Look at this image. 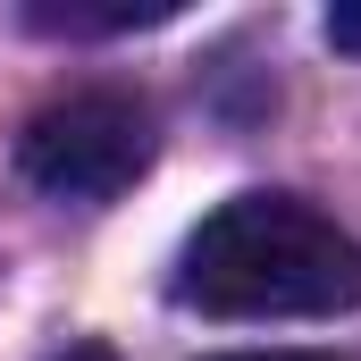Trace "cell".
<instances>
[{"label":"cell","mask_w":361,"mask_h":361,"mask_svg":"<svg viewBox=\"0 0 361 361\" xmlns=\"http://www.w3.org/2000/svg\"><path fill=\"white\" fill-rule=\"evenodd\" d=\"M51 361H118L109 345H68V353H51Z\"/></svg>","instance_id":"obj_6"},{"label":"cell","mask_w":361,"mask_h":361,"mask_svg":"<svg viewBox=\"0 0 361 361\" xmlns=\"http://www.w3.org/2000/svg\"><path fill=\"white\" fill-rule=\"evenodd\" d=\"M160 135H152V109L118 85H85V92H59L25 118L17 135V169L59 193V202H109L152 169Z\"/></svg>","instance_id":"obj_2"},{"label":"cell","mask_w":361,"mask_h":361,"mask_svg":"<svg viewBox=\"0 0 361 361\" xmlns=\"http://www.w3.org/2000/svg\"><path fill=\"white\" fill-rule=\"evenodd\" d=\"M177 302L202 319H336L361 302V244L302 193H235L185 235Z\"/></svg>","instance_id":"obj_1"},{"label":"cell","mask_w":361,"mask_h":361,"mask_svg":"<svg viewBox=\"0 0 361 361\" xmlns=\"http://www.w3.org/2000/svg\"><path fill=\"white\" fill-rule=\"evenodd\" d=\"M177 17L169 0H143V8H25V25L42 34H135V25H160Z\"/></svg>","instance_id":"obj_3"},{"label":"cell","mask_w":361,"mask_h":361,"mask_svg":"<svg viewBox=\"0 0 361 361\" xmlns=\"http://www.w3.org/2000/svg\"><path fill=\"white\" fill-rule=\"evenodd\" d=\"M328 42L336 51H361V8H328Z\"/></svg>","instance_id":"obj_4"},{"label":"cell","mask_w":361,"mask_h":361,"mask_svg":"<svg viewBox=\"0 0 361 361\" xmlns=\"http://www.w3.org/2000/svg\"><path fill=\"white\" fill-rule=\"evenodd\" d=\"M210 361H336V353H210Z\"/></svg>","instance_id":"obj_5"}]
</instances>
